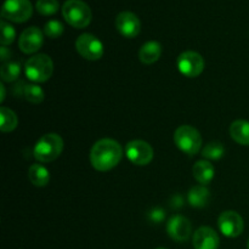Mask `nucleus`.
Listing matches in <instances>:
<instances>
[{
    "label": "nucleus",
    "instance_id": "f257e3e1",
    "mask_svg": "<svg viewBox=\"0 0 249 249\" xmlns=\"http://www.w3.org/2000/svg\"><path fill=\"white\" fill-rule=\"evenodd\" d=\"M123 157V150L118 141L101 139L96 141L90 151V162L99 172H108L118 165Z\"/></svg>",
    "mask_w": 249,
    "mask_h": 249
},
{
    "label": "nucleus",
    "instance_id": "f03ea898",
    "mask_svg": "<svg viewBox=\"0 0 249 249\" xmlns=\"http://www.w3.org/2000/svg\"><path fill=\"white\" fill-rule=\"evenodd\" d=\"M62 150L63 140L58 134H45L34 146V158L40 163L53 162L62 153Z\"/></svg>",
    "mask_w": 249,
    "mask_h": 249
},
{
    "label": "nucleus",
    "instance_id": "7ed1b4c3",
    "mask_svg": "<svg viewBox=\"0 0 249 249\" xmlns=\"http://www.w3.org/2000/svg\"><path fill=\"white\" fill-rule=\"evenodd\" d=\"M63 18L74 28H85L92 18L89 5L83 0H66L62 6Z\"/></svg>",
    "mask_w": 249,
    "mask_h": 249
},
{
    "label": "nucleus",
    "instance_id": "20e7f679",
    "mask_svg": "<svg viewBox=\"0 0 249 249\" xmlns=\"http://www.w3.org/2000/svg\"><path fill=\"white\" fill-rule=\"evenodd\" d=\"M28 79L36 83H44L49 80L53 72V63L50 56L45 53H36L27 60L24 66Z\"/></svg>",
    "mask_w": 249,
    "mask_h": 249
},
{
    "label": "nucleus",
    "instance_id": "39448f33",
    "mask_svg": "<svg viewBox=\"0 0 249 249\" xmlns=\"http://www.w3.org/2000/svg\"><path fill=\"white\" fill-rule=\"evenodd\" d=\"M174 142L180 151L192 156L201 151L202 136L191 125H180L174 133Z\"/></svg>",
    "mask_w": 249,
    "mask_h": 249
},
{
    "label": "nucleus",
    "instance_id": "423d86ee",
    "mask_svg": "<svg viewBox=\"0 0 249 249\" xmlns=\"http://www.w3.org/2000/svg\"><path fill=\"white\" fill-rule=\"evenodd\" d=\"M33 7L29 0H6L2 5L1 17L16 23H22L31 18Z\"/></svg>",
    "mask_w": 249,
    "mask_h": 249
},
{
    "label": "nucleus",
    "instance_id": "0eeeda50",
    "mask_svg": "<svg viewBox=\"0 0 249 249\" xmlns=\"http://www.w3.org/2000/svg\"><path fill=\"white\" fill-rule=\"evenodd\" d=\"M75 49L85 60L97 61L104 56V45L101 40L90 33H84L78 36L75 40Z\"/></svg>",
    "mask_w": 249,
    "mask_h": 249
},
{
    "label": "nucleus",
    "instance_id": "6e6552de",
    "mask_svg": "<svg viewBox=\"0 0 249 249\" xmlns=\"http://www.w3.org/2000/svg\"><path fill=\"white\" fill-rule=\"evenodd\" d=\"M177 65L180 73L185 77L196 78L203 72L206 62L204 58L196 51H185L178 57Z\"/></svg>",
    "mask_w": 249,
    "mask_h": 249
},
{
    "label": "nucleus",
    "instance_id": "1a4fd4ad",
    "mask_svg": "<svg viewBox=\"0 0 249 249\" xmlns=\"http://www.w3.org/2000/svg\"><path fill=\"white\" fill-rule=\"evenodd\" d=\"M126 157L135 165H147L153 160V148L146 141L133 140L126 145Z\"/></svg>",
    "mask_w": 249,
    "mask_h": 249
},
{
    "label": "nucleus",
    "instance_id": "9d476101",
    "mask_svg": "<svg viewBox=\"0 0 249 249\" xmlns=\"http://www.w3.org/2000/svg\"><path fill=\"white\" fill-rule=\"evenodd\" d=\"M218 226L224 236L229 238L238 237L243 232L245 223L237 212L226 211L220 214L218 219Z\"/></svg>",
    "mask_w": 249,
    "mask_h": 249
},
{
    "label": "nucleus",
    "instance_id": "9b49d317",
    "mask_svg": "<svg viewBox=\"0 0 249 249\" xmlns=\"http://www.w3.org/2000/svg\"><path fill=\"white\" fill-rule=\"evenodd\" d=\"M167 232L172 240L177 242H185L192 232L191 221L184 215H174L167 223Z\"/></svg>",
    "mask_w": 249,
    "mask_h": 249
},
{
    "label": "nucleus",
    "instance_id": "f8f14e48",
    "mask_svg": "<svg viewBox=\"0 0 249 249\" xmlns=\"http://www.w3.org/2000/svg\"><path fill=\"white\" fill-rule=\"evenodd\" d=\"M116 28L125 38H135L141 31V22L134 12L122 11L116 17Z\"/></svg>",
    "mask_w": 249,
    "mask_h": 249
},
{
    "label": "nucleus",
    "instance_id": "ddd939ff",
    "mask_svg": "<svg viewBox=\"0 0 249 249\" xmlns=\"http://www.w3.org/2000/svg\"><path fill=\"white\" fill-rule=\"evenodd\" d=\"M43 43V32L38 27H29V28L24 29L19 36L18 46L22 53H34L41 48Z\"/></svg>",
    "mask_w": 249,
    "mask_h": 249
},
{
    "label": "nucleus",
    "instance_id": "4468645a",
    "mask_svg": "<svg viewBox=\"0 0 249 249\" xmlns=\"http://www.w3.org/2000/svg\"><path fill=\"white\" fill-rule=\"evenodd\" d=\"M192 243L195 249H218L220 238L212 228L202 226L195 232Z\"/></svg>",
    "mask_w": 249,
    "mask_h": 249
},
{
    "label": "nucleus",
    "instance_id": "2eb2a0df",
    "mask_svg": "<svg viewBox=\"0 0 249 249\" xmlns=\"http://www.w3.org/2000/svg\"><path fill=\"white\" fill-rule=\"evenodd\" d=\"M162 55V46L158 41L151 40L143 44L139 50V58L145 65H152L157 62Z\"/></svg>",
    "mask_w": 249,
    "mask_h": 249
},
{
    "label": "nucleus",
    "instance_id": "dca6fc26",
    "mask_svg": "<svg viewBox=\"0 0 249 249\" xmlns=\"http://www.w3.org/2000/svg\"><path fill=\"white\" fill-rule=\"evenodd\" d=\"M192 172H194L195 179H196L199 184L206 186V185L211 184L212 182L215 170H214L213 164H212L211 162H208V160H198V162L194 165V168H192Z\"/></svg>",
    "mask_w": 249,
    "mask_h": 249
},
{
    "label": "nucleus",
    "instance_id": "f3484780",
    "mask_svg": "<svg viewBox=\"0 0 249 249\" xmlns=\"http://www.w3.org/2000/svg\"><path fill=\"white\" fill-rule=\"evenodd\" d=\"M209 198H211V192L204 185H198L194 186L187 194V202L190 206L195 208H203L208 204Z\"/></svg>",
    "mask_w": 249,
    "mask_h": 249
},
{
    "label": "nucleus",
    "instance_id": "a211bd4d",
    "mask_svg": "<svg viewBox=\"0 0 249 249\" xmlns=\"http://www.w3.org/2000/svg\"><path fill=\"white\" fill-rule=\"evenodd\" d=\"M230 135L237 143L243 146L249 145V122L238 119L232 122L230 126Z\"/></svg>",
    "mask_w": 249,
    "mask_h": 249
},
{
    "label": "nucleus",
    "instance_id": "6ab92c4d",
    "mask_svg": "<svg viewBox=\"0 0 249 249\" xmlns=\"http://www.w3.org/2000/svg\"><path fill=\"white\" fill-rule=\"evenodd\" d=\"M28 179L34 186H46L49 184V181H50V173H49V170L44 165L36 163V164H32L29 167Z\"/></svg>",
    "mask_w": 249,
    "mask_h": 249
},
{
    "label": "nucleus",
    "instance_id": "aec40b11",
    "mask_svg": "<svg viewBox=\"0 0 249 249\" xmlns=\"http://www.w3.org/2000/svg\"><path fill=\"white\" fill-rule=\"evenodd\" d=\"M0 118H1L0 129L2 133H10V131L15 130L18 124V118H17L16 113L7 107L2 106L0 108Z\"/></svg>",
    "mask_w": 249,
    "mask_h": 249
},
{
    "label": "nucleus",
    "instance_id": "412c9836",
    "mask_svg": "<svg viewBox=\"0 0 249 249\" xmlns=\"http://www.w3.org/2000/svg\"><path fill=\"white\" fill-rule=\"evenodd\" d=\"M19 73H21V65L18 62H14V61H9V62L2 63L1 70H0V75L4 82H15L18 78Z\"/></svg>",
    "mask_w": 249,
    "mask_h": 249
},
{
    "label": "nucleus",
    "instance_id": "4be33fe9",
    "mask_svg": "<svg viewBox=\"0 0 249 249\" xmlns=\"http://www.w3.org/2000/svg\"><path fill=\"white\" fill-rule=\"evenodd\" d=\"M224 153H225V148H224V145L220 141H212V142L207 143L203 150H202V156L206 160H220Z\"/></svg>",
    "mask_w": 249,
    "mask_h": 249
},
{
    "label": "nucleus",
    "instance_id": "5701e85b",
    "mask_svg": "<svg viewBox=\"0 0 249 249\" xmlns=\"http://www.w3.org/2000/svg\"><path fill=\"white\" fill-rule=\"evenodd\" d=\"M23 96L26 97L27 101L31 102V104L38 105V104H41V102L44 101L45 94H44V90L41 89L39 85L27 84V85H24Z\"/></svg>",
    "mask_w": 249,
    "mask_h": 249
},
{
    "label": "nucleus",
    "instance_id": "b1692460",
    "mask_svg": "<svg viewBox=\"0 0 249 249\" xmlns=\"http://www.w3.org/2000/svg\"><path fill=\"white\" fill-rule=\"evenodd\" d=\"M58 0H36V9L43 16H51L58 11Z\"/></svg>",
    "mask_w": 249,
    "mask_h": 249
},
{
    "label": "nucleus",
    "instance_id": "393cba45",
    "mask_svg": "<svg viewBox=\"0 0 249 249\" xmlns=\"http://www.w3.org/2000/svg\"><path fill=\"white\" fill-rule=\"evenodd\" d=\"M0 28H1V36H0V43H1V45L6 46L14 43L15 38H16V31H15L14 27L2 19L0 22Z\"/></svg>",
    "mask_w": 249,
    "mask_h": 249
},
{
    "label": "nucleus",
    "instance_id": "a878e982",
    "mask_svg": "<svg viewBox=\"0 0 249 249\" xmlns=\"http://www.w3.org/2000/svg\"><path fill=\"white\" fill-rule=\"evenodd\" d=\"M63 24L57 19H51V21L46 22L45 27H44V33L46 36L51 39H56L58 36H62L63 33Z\"/></svg>",
    "mask_w": 249,
    "mask_h": 249
},
{
    "label": "nucleus",
    "instance_id": "bb28decb",
    "mask_svg": "<svg viewBox=\"0 0 249 249\" xmlns=\"http://www.w3.org/2000/svg\"><path fill=\"white\" fill-rule=\"evenodd\" d=\"M147 218L151 223L153 224H160L165 219V212L164 209L160 208V207H156L152 208L147 213Z\"/></svg>",
    "mask_w": 249,
    "mask_h": 249
},
{
    "label": "nucleus",
    "instance_id": "cd10ccee",
    "mask_svg": "<svg viewBox=\"0 0 249 249\" xmlns=\"http://www.w3.org/2000/svg\"><path fill=\"white\" fill-rule=\"evenodd\" d=\"M10 55H11V53H10V50H7L6 46H1V48H0V58H1L2 62H6V61L9 60Z\"/></svg>",
    "mask_w": 249,
    "mask_h": 249
},
{
    "label": "nucleus",
    "instance_id": "c85d7f7f",
    "mask_svg": "<svg viewBox=\"0 0 249 249\" xmlns=\"http://www.w3.org/2000/svg\"><path fill=\"white\" fill-rule=\"evenodd\" d=\"M182 206V197L180 195H175L173 197V201H172V207L174 208H180Z\"/></svg>",
    "mask_w": 249,
    "mask_h": 249
},
{
    "label": "nucleus",
    "instance_id": "c756f323",
    "mask_svg": "<svg viewBox=\"0 0 249 249\" xmlns=\"http://www.w3.org/2000/svg\"><path fill=\"white\" fill-rule=\"evenodd\" d=\"M0 90H1V97H0V101L1 102H4V100H5V95H6V92H5V87H4V84H0Z\"/></svg>",
    "mask_w": 249,
    "mask_h": 249
},
{
    "label": "nucleus",
    "instance_id": "7c9ffc66",
    "mask_svg": "<svg viewBox=\"0 0 249 249\" xmlns=\"http://www.w3.org/2000/svg\"><path fill=\"white\" fill-rule=\"evenodd\" d=\"M247 247H248V249H249V240H248V245H247Z\"/></svg>",
    "mask_w": 249,
    "mask_h": 249
},
{
    "label": "nucleus",
    "instance_id": "2f4dec72",
    "mask_svg": "<svg viewBox=\"0 0 249 249\" xmlns=\"http://www.w3.org/2000/svg\"><path fill=\"white\" fill-rule=\"evenodd\" d=\"M158 249H165V248H158Z\"/></svg>",
    "mask_w": 249,
    "mask_h": 249
}]
</instances>
